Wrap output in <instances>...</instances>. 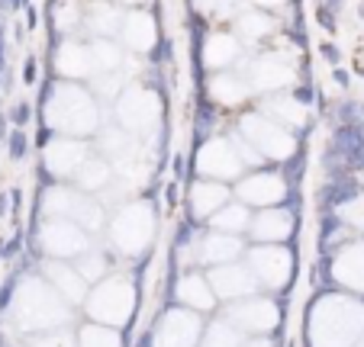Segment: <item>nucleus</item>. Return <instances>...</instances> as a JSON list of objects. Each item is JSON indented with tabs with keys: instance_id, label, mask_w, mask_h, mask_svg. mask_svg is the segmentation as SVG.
<instances>
[{
	"instance_id": "1",
	"label": "nucleus",
	"mask_w": 364,
	"mask_h": 347,
	"mask_svg": "<svg viewBox=\"0 0 364 347\" xmlns=\"http://www.w3.org/2000/svg\"><path fill=\"white\" fill-rule=\"evenodd\" d=\"M16 328L26 334H48L58 331L71 321V306L52 290L46 277H29L16 286L14 302H10Z\"/></svg>"
},
{
	"instance_id": "2",
	"label": "nucleus",
	"mask_w": 364,
	"mask_h": 347,
	"mask_svg": "<svg viewBox=\"0 0 364 347\" xmlns=\"http://www.w3.org/2000/svg\"><path fill=\"white\" fill-rule=\"evenodd\" d=\"M313 347H355L364 334V306L351 296H323L309 312Z\"/></svg>"
},
{
	"instance_id": "3",
	"label": "nucleus",
	"mask_w": 364,
	"mask_h": 347,
	"mask_svg": "<svg viewBox=\"0 0 364 347\" xmlns=\"http://www.w3.org/2000/svg\"><path fill=\"white\" fill-rule=\"evenodd\" d=\"M46 119L55 132L68 138H84L100 126V113H97L94 97L84 87L75 84H58L46 103Z\"/></svg>"
},
{
	"instance_id": "4",
	"label": "nucleus",
	"mask_w": 364,
	"mask_h": 347,
	"mask_svg": "<svg viewBox=\"0 0 364 347\" xmlns=\"http://www.w3.org/2000/svg\"><path fill=\"white\" fill-rule=\"evenodd\" d=\"M136 299H139L136 283H132L129 277L113 273V277H107V280L90 286V296H87V302H84V309H87L90 321H97V325L119 328L132 319Z\"/></svg>"
},
{
	"instance_id": "5",
	"label": "nucleus",
	"mask_w": 364,
	"mask_h": 347,
	"mask_svg": "<svg viewBox=\"0 0 364 347\" xmlns=\"http://www.w3.org/2000/svg\"><path fill=\"white\" fill-rule=\"evenodd\" d=\"M151 238H155V209L142 199L123 203L110 219V245L126 258H139L142 251H149Z\"/></svg>"
},
{
	"instance_id": "6",
	"label": "nucleus",
	"mask_w": 364,
	"mask_h": 347,
	"mask_svg": "<svg viewBox=\"0 0 364 347\" xmlns=\"http://www.w3.org/2000/svg\"><path fill=\"white\" fill-rule=\"evenodd\" d=\"M42 209H46V219H68V222H77L87 231H97L103 225V206L77 187L48 190L42 197Z\"/></svg>"
},
{
	"instance_id": "7",
	"label": "nucleus",
	"mask_w": 364,
	"mask_h": 347,
	"mask_svg": "<svg viewBox=\"0 0 364 347\" xmlns=\"http://www.w3.org/2000/svg\"><path fill=\"white\" fill-rule=\"evenodd\" d=\"M117 119H119V129L129 132L132 138L149 136L161 119V100L155 97V90L132 84L117 100Z\"/></svg>"
},
{
	"instance_id": "8",
	"label": "nucleus",
	"mask_w": 364,
	"mask_h": 347,
	"mask_svg": "<svg viewBox=\"0 0 364 347\" xmlns=\"http://www.w3.org/2000/svg\"><path fill=\"white\" fill-rule=\"evenodd\" d=\"M239 132H242V138H245V142L252 145V148L258 151L262 158L284 161V158H290L296 151V138L290 136V132L284 129L277 119H268V116H262V113L242 116Z\"/></svg>"
},
{
	"instance_id": "9",
	"label": "nucleus",
	"mask_w": 364,
	"mask_h": 347,
	"mask_svg": "<svg viewBox=\"0 0 364 347\" xmlns=\"http://www.w3.org/2000/svg\"><path fill=\"white\" fill-rule=\"evenodd\" d=\"M39 245L48 260H77L81 254H87L94 248V241L87 238V228H81L77 222L46 219L39 225Z\"/></svg>"
},
{
	"instance_id": "10",
	"label": "nucleus",
	"mask_w": 364,
	"mask_h": 347,
	"mask_svg": "<svg viewBox=\"0 0 364 347\" xmlns=\"http://www.w3.org/2000/svg\"><path fill=\"white\" fill-rule=\"evenodd\" d=\"M245 264L252 267L258 286L264 290H284L294 277V254L284 245H255Z\"/></svg>"
},
{
	"instance_id": "11",
	"label": "nucleus",
	"mask_w": 364,
	"mask_h": 347,
	"mask_svg": "<svg viewBox=\"0 0 364 347\" xmlns=\"http://www.w3.org/2000/svg\"><path fill=\"white\" fill-rule=\"evenodd\" d=\"M242 167H245V161H242L235 138H210L197 151V170L210 180H220V184L235 180L242 174Z\"/></svg>"
},
{
	"instance_id": "12",
	"label": "nucleus",
	"mask_w": 364,
	"mask_h": 347,
	"mask_svg": "<svg viewBox=\"0 0 364 347\" xmlns=\"http://www.w3.org/2000/svg\"><path fill=\"white\" fill-rule=\"evenodd\" d=\"M200 341H203V319H200V312L178 306L161 315L151 347H200Z\"/></svg>"
},
{
	"instance_id": "13",
	"label": "nucleus",
	"mask_w": 364,
	"mask_h": 347,
	"mask_svg": "<svg viewBox=\"0 0 364 347\" xmlns=\"http://www.w3.org/2000/svg\"><path fill=\"white\" fill-rule=\"evenodd\" d=\"M223 319H226L229 325L239 328L242 334L262 338V334H268L277 328L281 312H277V306L268 299V296H248V299H242V302H232Z\"/></svg>"
},
{
	"instance_id": "14",
	"label": "nucleus",
	"mask_w": 364,
	"mask_h": 347,
	"mask_svg": "<svg viewBox=\"0 0 364 347\" xmlns=\"http://www.w3.org/2000/svg\"><path fill=\"white\" fill-rule=\"evenodd\" d=\"M210 277V286H213L216 299L223 302H242L248 296H258V280H255L252 267L235 260V264H226V267H213V270H206Z\"/></svg>"
},
{
	"instance_id": "15",
	"label": "nucleus",
	"mask_w": 364,
	"mask_h": 347,
	"mask_svg": "<svg viewBox=\"0 0 364 347\" xmlns=\"http://www.w3.org/2000/svg\"><path fill=\"white\" fill-rule=\"evenodd\" d=\"M284 193H287L284 177H277V174H271V170H255V174L242 177L239 187H235L239 203L258 206V209H271V206H277L284 199Z\"/></svg>"
},
{
	"instance_id": "16",
	"label": "nucleus",
	"mask_w": 364,
	"mask_h": 347,
	"mask_svg": "<svg viewBox=\"0 0 364 347\" xmlns=\"http://www.w3.org/2000/svg\"><path fill=\"white\" fill-rule=\"evenodd\" d=\"M242 251H245V245L239 241V235H226V231H210V235L193 241V260L200 267H210V270L235 264Z\"/></svg>"
},
{
	"instance_id": "17",
	"label": "nucleus",
	"mask_w": 364,
	"mask_h": 347,
	"mask_svg": "<svg viewBox=\"0 0 364 347\" xmlns=\"http://www.w3.org/2000/svg\"><path fill=\"white\" fill-rule=\"evenodd\" d=\"M90 158V148L84 138H52L46 145V167L55 174V177H75L81 164Z\"/></svg>"
},
{
	"instance_id": "18",
	"label": "nucleus",
	"mask_w": 364,
	"mask_h": 347,
	"mask_svg": "<svg viewBox=\"0 0 364 347\" xmlns=\"http://www.w3.org/2000/svg\"><path fill=\"white\" fill-rule=\"evenodd\" d=\"M46 280L52 283L58 296H62L68 306H84L90 296V283L81 277L75 264L68 260H46Z\"/></svg>"
},
{
	"instance_id": "19",
	"label": "nucleus",
	"mask_w": 364,
	"mask_h": 347,
	"mask_svg": "<svg viewBox=\"0 0 364 347\" xmlns=\"http://www.w3.org/2000/svg\"><path fill=\"white\" fill-rule=\"evenodd\" d=\"M252 238L258 245H284L294 235V216L287 209H258V216H252Z\"/></svg>"
},
{
	"instance_id": "20",
	"label": "nucleus",
	"mask_w": 364,
	"mask_h": 347,
	"mask_svg": "<svg viewBox=\"0 0 364 347\" xmlns=\"http://www.w3.org/2000/svg\"><path fill=\"white\" fill-rule=\"evenodd\" d=\"M174 293H178V302L191 312H210L216 306V293L213 286H210V277L206 273H184L174 286Z\"/></svg>"
},
{
	"instance_id": "21",
	"label": "nucleus",
	"mask_w": 364,
	"mask_h": 347,
	"mask_svg": "<svg viewBox=\"0 0 364 347\" xmlns=\"http://www.w3.org/2000/svg\"><path fill=\"white\" fill-rule=\"evenodd\" d=\"M229 197H232V190H229L226 184L200 177L197 184L191 187V212L197 219H213L223 206H229Z\"/></svg>"
},
{
	"instance_id": "22",
	"label": "nucleus",
	"mask_w": 364,
	"mask_h": 347,
	"mask_svg": "<svg viewBox=\"0 0 364 347\" xmlns=\"http://www.w3.org/2000/svg\"><path fill=\"white\" fill-rule=\"evenodd\" d=\"M252 84L258 90H284L287 84H294V68L284 55H264L252 68Z\"/></svg>"
},
{
	"instance_id": "23",
	"label": "nucleus",
	"mask_w": 364,
	"mask_h": 347,
	"mask_svg": "<svg viewBox=\"0 0 364 347\" xmlns=\"http://www.w3.org/2000/svg\"><path fill=\"white\" fill-rule=\"evenodd\" d=\"M119 39L132 48V52H149L159 39V29H155V20L145 10H129L123 20V29H119Z\"/></svg>"
},
{
	"instance_id": "24",
	"label": "nucleus",
	"mask_w": 364,
	"mask_h": 347,
	"mask_svg": "<svg viewBox=\"0 0 364 347\" xmlns=\"http://www.w3.org/2000/svg\"><path fill=\"white\" fill-rule=\"evenodd\" d=\"M58 71L65 77H75V81H84V77H97V65H94V52L84 42H65L58 48Z\"/></svg>"
},
{
	"instance_id": "25",
	"label": "nucleus",
	"mask_w": 364,
	"mask_h": 347,
	"mask_svg": "<svg viewBox=\"0 0 364 347\" xmlns=\"http://www.w3.org/2000/svg\"><path fill=\"white\" fill-rule=\"evenodd\" d=\"M332 273L342 286H348L351 293H364V241H355V245L345 248L336 258Z\"/></svg>"
},
{
	"instance_id": "26",
	"label": "nucleus",
	"mask_w": 364,
	"mask_h": 347,
	"mask_svg": "<svg viewBox=\"0 0 364 347\" xmlns=\"http://www.w3.org/2000/svg\"><path fill=\"white\" fill-rule=\"evenodd\" d=\"M75 180H77V190H84V193H90V197H94V193H103L107 187L113 184V180H117V170H113V164L107 161L103 155L100 158L90 155L87 161L81 164V170L75 174Z\"/></svg>"
},
{
	"instance_id": "27",
	"label": "nucleus",
	"mask_w": 364,
	"mask_h": 347,
	"mask_svg": "<svg viewBox=\"0 0 364 347\" xmlns=\"http://www.w3.org/2000/svg\"><path fill=\"white\" fill-rule=\"evenodd\" d=\"M123 20H126V13H119L117 7H110V4H94V7L87 10V26H90V33H94L97 39L119 35Z\"/></svg>"
},
{
	"instance_id": "28",
	"label": "nucleus",
	"mask_w": 364,
	"mask_h": 347,
	"mask_svg": "<svg viewBox=\"0 0 364 347\" xmlns=\"http://www.w3.org/2000/svg\"><path fill=\"white\" fill-rule=\"evenodd\" d=\"M235 58H239V42H235V35L216 33V35H210V39H206L203 62L210 65V68H226V65H232Z\"/></svg>"
},
{
	"instance_id": "29",
	"label": "nucleus",
	"mask_w": 364,
	"mask_h": 347,
	"mask_svg": "<svg viewBox=\"0 0 364 347\" xmlns=\"http://www.w3.org/2000/svg\"><path fill=\"white\" fill-rule=\"evenodd\" d=\"M213 231H226V235H242V231L252 228V216H248V206L245 203H229L216 212L213 219Z\"/></svg>"
},
{
	"instance_id": "30",
	"label": "nucleus",
	"mask_w": 364,
	"mask_h": 347,
	"mask_svg": "<svg viewBox=\"0 0 364 347\" xmlns=\"http://www.w3.org/2000/svg\"><path fill=\"white\" fill-rule=\"evenodd\" d=\"M210 97L216 103H223V106H235V103H242L248 97V84L235 75H216L210 81Z\"/></svg>"
},
{
	"instance_id": "31",
	"label": "nucleus",
	"mask_w": 364,
	"mask_h": 347,
	"mask_svg": "<svg viewBox=\"0 0 364 347\" xmlns=\"http://www.w3.org/2000/svg\"><path fill=\"white\" fill-rule=\"evenodd\" d=\"M242 344H245V334L235 325H229L226 319H216L213 325H206L203 341H200V347H242Z\"/></svg>"
},
{
	"instance_id": "32",
	"label": "nucleus",
	"mask_w": 364,
	"mask_h": 347,
	"mask_svg": "<svg viewBox=\"0 0 364 347\" xmlns=\"http://www.w3.org/2000/svg\"><path fill=\"white\" fill-rule=\"evenodd\" d=\"M77 347H123V338H119V328H107V325H84L77 331Z\"/></svg>"
},
{
	"instance_id": "33",
	"label": "nucleus",
	"mask_w": 364,
	"mask_h": 347,
	"mask_svg": "<svg viewBox=\"0 0 364 347\" xmlns=\"http://www.w3.org/2000/svg\"><path fill=\"white\" fill-rule=\"evenodd\" d=\"M90 52H94L97 75H110V71H119L123 52H119L117 42H110V39H94V42H90Z\"/></svg>"
},
{
	"instance_id": "34",
	"label": "nucleus",
	"mask_w": 364,
	"mask_h": 347,
	"mask_svg": "<svg viewBox=\"0 0 364 347\" xmlns=\"http://www.w3.org/2000/svg\"><path fill=\"white\" fill-rule=\"evenodd\" d=\"M268 113H274L277 123H287V126H303L306 123V106L296 103L294 97H274L268 103Z\"/></svg>"
},
{
	"instance_id": "35",
	"label": "nucleus",
	"mask_w": 364,
	"mask_h": 347,
	"mask_svg": "<svg viewBox=\"0 0 364 347\" xmlns=\"http://www.w3.org/2000/svg\"><path fill=\"white\" fill-rule=\"evenodd\" d=\"M75 267L81 270V277L94 286V283H100V280H107V267H110V260H107V254H100L97 248H90L87 254H81V258L75 260Z\"/></svg>"
},
{
	"instance_id": "36",
	"label": "nucleus",
	"mask_w": 364,
	"mask_h": 347,
	"mask_svg": "<svg viewBox=\"0 0 364 347\" xmlns=\"http://www.w3.org/2000/svg\"><path fill=\"white\" fill-rule=\"evenodd\" d=\"M239 33L245 35V39H252V42L268 39V35L274 33V20H271L268 13H262V10H252V13H245L239 20Z\"/></svg>"
},
{
	"instance_id": "37",
	"label": "nucleus",
	"mask_w": 364,
	"mask_h": 347,
	"mask_svg": "<svg viewBox=\"0 0 364 347\" xmlns=\"http://www.w3.org/2000/svg\"><path fill=\"white\" fill-rule=\"evenodd\" d=\"M29 347H77V338L68 328H58V331H48V334H36V341Z\"/></svg>"
},
{
	"instance_id": "38",
	"label": "nucleus",
	"mask_w": 364,
	"mask_h": 347,
	"mask_svg": "<svg viewBox=\"0 0 364 347\" xmlns=\"http://www.w3.org/2000/svg\"><path fill=\"white\" fill-rule=\"evenodd\" d=\"M94 87H97V94H103V97H117L119 87H123V75H119V71H110V75H97L94 77Z\"/></svg>"
},
{
	"instance_id": "39",
	"label": "nucleus",
	"mask_w": 364,
	"mask_h": 347,
	"mask_svg": "<svg viewBox=\"0 0 364 347\" xmlns=\"http://www.w3.org/2000/svg\"><path fill=\"white\" fill-rule=\"evenodd\" d=\"M242 347H271V341H264V338H252V341H245Z\"/></svg>"
},
{
	"instance_id": "40",
	"label": "nucleus",
	"mask_w": 364,
	"mask_h": 347,
	"mask_svg": "<svg viewBox=\"0 0 364 347\" xmlns=\"http://www.w3.org/2000/svg\"><path fill=\"white\" fill-rule=\"evenodd\" d=\"M255 4H262V7H277V4H284V0H255Z\"/></svg>"
},
{
	"instance_id": "41",
	"label": "nucleus",
	"mask_w": 364,
	"mask_h": 347,
	"mask_svg": "<svg viewBox=\"0 0 364 347\" xmlns=\"http://www.w3.org/2000/svg\"><path fill=\"white\" fill-rule=\"evenodd\" d=\"M119 4H132L136 7V4H149V0H119Z\"/></svg>"
},
{
	"instance_id": "42",
	"label": "nucleus",
	"mask_w": 364,
	"mask_h": 347,
	"mask_svg": "<svg viewBox=\"0 0 364 347\" xmlns=\"http://www.w3.org/2000/svg\"><path fill=\"white\" fill-rule=\"evenodd\" d=\"M355 347H364V334H361V341H358V344Z\"/></svg>"
}]
</instances>
